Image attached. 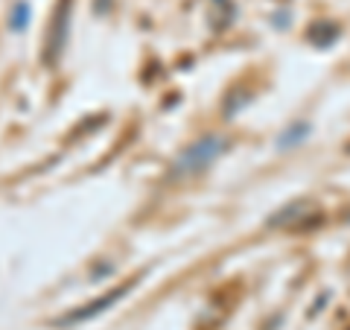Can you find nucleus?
Returning <instances> with one entry per match:
<instances>
[{
  "mask_svg": "<svg viewBox=\"0 0 350 330\" xmlns=\"http://www.w3.org/2000/svg\"><path fill=\"white\" fill-rule=\"evenodd\" d=\"M120 295H123V290L111 292V295H108V299H100V301H94V307H88V310H76V313H70V316H64V318H62V325H73V322H88V318H94L96 313H103L105 307H111V301H117Z\"/></svg>",
  "mask_w": 350,
  "mask_h": 330,
  "instance_id": "nucleus-2",
  "label": "nucleus"
},
{
  "mask_svg": "<svg viewBox=\"0 0 350 330\" xmlns=\"http://www.w3.org/2000/svg\"><path fill=\"white\" fill-rule=\"evenodd\" d=\"M225 149V138H204V140H199V144H193L184 155L178 158V170L181 175L184 173H196V170H204L207 164H211L219 152Z\"/></svg>",
  "mask_w": 350,
  "mask_h": 330,
  "instance_id": "nucleus-1",
  "label": "nucleus"
},
{
  "mask_svg": "<svg viewBox=\"0 0 350 330\" xmlns=\"http://www.w3.org/2000/svg\"><path fill=\"white\" fill-rule=\"evenodd\" d=\"M306 131H310V126H306V123H298V126H295L292 131H286V135L280 138V147H289V144H301L298 138H304Z\"/></svg>",
  "mask_w": 350,
  "mask_h": 330,
  "instance_id": "nucleus-3",
  "label": "nucleus"
}]
</instances>
